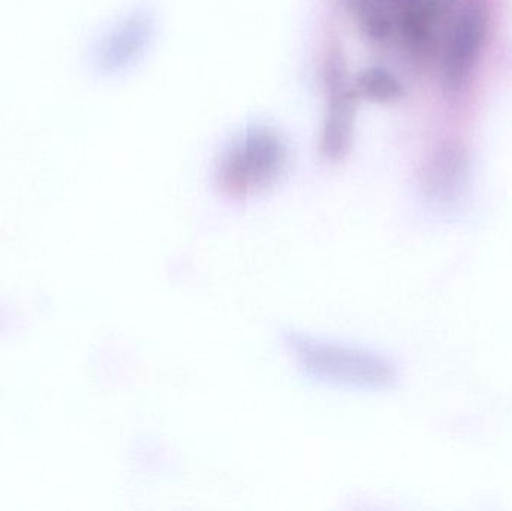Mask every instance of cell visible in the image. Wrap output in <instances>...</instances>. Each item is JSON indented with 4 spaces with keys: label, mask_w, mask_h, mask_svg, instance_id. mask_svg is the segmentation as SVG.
<instances>
[{
    "label": "cell",
    "mask_w": 512,
    "mask_h": 511,
    "mask_svg": "<svg viewBox=\"0 0 512 511\" xmlns=\"http://www.w3.org/2000/svg\"><path fill=\"white\" fill-rule=\"evenodd\" d=\"M366 27L438 101L441 132L468 143L501 39L504 0H363Z\"/></svg>",
    "instance_id": "obj_1"
},
{
    "label": "cell",
    "mask_w": 512,
    "mask_h": 511,
    "mask_svg": "<svg viewBox=\"0 0 512 511\" xmlns=\"http://www.w3.org/2000/svg\"><path fill=\"white\" fill-rule=\"evenodd\" d=\"M283 345L298 368L324 383L354 389H390L399 378L387 357L364 348L322 341L297 332H285Z\"/></svg>",
    "instance_id": "obj_2"
}]
</instances>
